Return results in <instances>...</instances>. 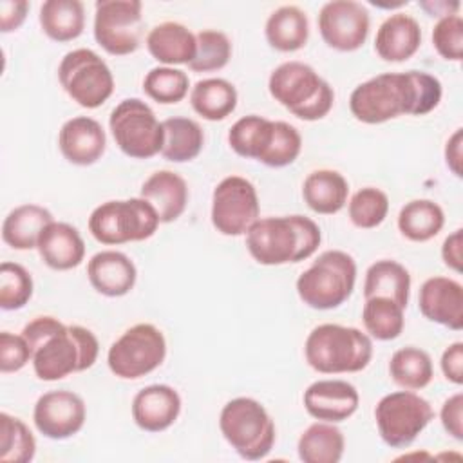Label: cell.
I'll return each mask as SVG.
<instances>
[{
    "instance_id": "f6af8a7d",
    "label": "cell",
    "mask_w": 463,
    "mask_h": 463,
    "mask_svg": "<svg viewBox=\"0 0 463 463\" xmlns=\"http://www.w3.org/2000/svg\"><path fill=\"white\" fill-rule=\"evenodd\" d=\"M33 360V351L25 336L2 331L0 333V371L4 374L24 369Z\"/></svg>"
},
{
    "instance_id": "ba28073f",
    "label": "cell",
    "mask_w": 463,
    "mask_h": 463,
    "mask_svg": "<svg viewBox=\"0 0 463 463\" xmlns=\"http://www.w3.org/2000/svg\"><path fill=\"white\" fill-rule=\"evenodd\" d=\"M159 224L156 208L143 197L101 203L89 217L90 235L107 246L146 241L157 232Z\"/></svg>"
},
{
    "instance_id": "52a82bcc",
    "label": "cell",
    "mask_w": 463,
    "mask_h": 463,
    "mask_svg": "<svg viewBox=\"0 0 463 463\" xmlns=\"http://www.w3.org/2000/svg\"><path fill=\"white\" fill-rule=\"evenodd\" d=\"M219 429L230 447L248 461L264 459L277 438L275 423L266 407L246 396L233 398L221 409Z\"/></svg>"
},
{
    "instance_id": "681fc988",
    "label": "cell",
    "mask_w": 463,
    "mask_h": 463,
    "mask_svg": "<svg viewBox=\"0 0 463 463\" xmlns=\"http://www.w3.org/2000/svg\"><path fill=\"white\" fill-rule=\"evenodd\" d=\"M441 259L445 266H449L454 271H461L463 264V230H454L441 244Z\"/></svg>"
},
{
    "instance_id": "e575fe53",
    "label": "cell",
    "mask_w": 463,
    "mask_h": 463,
    "mask_svg": "<svg viewBox=\"0 0 463 463\" xmlns=\"http://www.w3.org/2000/svg\"><path fill=\"white\" fill-rule=\"evenodd\" d=\"M163 123L165 141L161 156L172 163H186L195 159L204 145L201 125L190 118H166Z\"/></svg>"
},
{
    "instance_id": "ee69618b",
    "label": "cell",
    "mask_w": 463,
    "mask_h": 463,
    "mask_svg": "<svg viewBox=\"0 0 463 463\" xmlns=\"http://www.w3.org/2000/svg\"><path fill=\"white\" fill-rule=\"evenodd\" d=\"M432 45L447 61H461L463 58V18L449 14L438 18L432 29Z\"/></svg>"
},
{
    "instance_id": "ac0fdd59",
    "label": "cell",
    "mask_w": 463,
    "mask_h": 463,
    "mask_svg": "<svg viewBox=\"0 0 463 463\" xmlns=\"http://www.w3.org/2000/svg\"><path fill=\"white\" fill-rule=\"evenodd\" d=\"M420 313L452 331L463 329V286L449 277L427 279L418 295Z\"/></svg>"
},
{
    "instance_id": "1f68e13d",
    "label": "cell",
    "mask_w": 463,
    "mask_h": 463,
    "mask_svg": "<svg viewBox=\"0 0 463 463\" xmlns=\"http://www.w3.org/2000/svg\"><path fill=\"white\" fill-rule=\"evenodd\" d=\"M273 132L275 121L257 114L242 116L228 130V145L237 156L260 163L271 145Z\"/></svg>"
},
{
    "instance_id": "d6a6232c",
    "label": "cell",
    "mask_w": 463,
    "mask_h": 463,
    "mask_svg": "<svg viewBox=\"0 0 463 463\" xmlns=\"http://www.w3.org/2000/svg\"><path fill=\"white\" fill-rule=\"evenodd\" d=\"M192 109L208 121L228 118L237 107V89L224 78L199 80L190 92Z\"/></svg>"
},
{
    "instance_id": "7c38bea8",
    "label": "cell",
    "mask_w": 463,
    "mask_h": 463,
    "mask_svg": "<svg viewBox=\"0 0 463 463\" xmlns=\"http://www.w3.org/2000/svg\"><path fill=\"white\" fill-rule=\"evenodd\" d=\"M432 418L434 411L430 403L409 389L385 394L374 407L378 434L392 449L409 447Z\"/></svg>"
},
{
    "instance_id": "8d00e7d4",
    "label": "cell",
    "mask_w": 463,
    "mask_h": 463,
    "mask_svg": "<svg viewBox=\"0 0 463 463\" xmlns=\"http://www.w3.org/2000/svg\"><path fill=\"white\" fill-rule=\"evenodd\" d=\"M405 307L387 297L365 298L362 307V322L371 338L387 342L402 335L405 326Z\"/></svg>"
},
{
    "instance_id": "603a6c76",
    "label": "cell",
    "mask_w": 463,
    "mask_h": 463,
    "mask_svg": "<svg viewBox=\"0 0 463 463\" xmlns=\"http://www.w3.org/2000/svg\"><path fill=\"white\" fill-rule=\"evenodd\" d=\"M36 250L45 266L56 271L78 268L85 257V242L80 232L61 221H52L43 228Z\"/></svg>"
},
{
    "instance_id": "4fadbf2b",
    "label": "cell",
    "mask_w": 463,
    "mask_h": 463,
    "mask_svg": "<svg viewBox=\"0 0 463 463\" xmlns=\"http://www.w3.org/2000/svg\"><path fill=\"white\" fill-rule=\"evenodd\" d=\"M143 4L139 0H99L94 13V38L114 56L137 51L143 36Z\"/></svg>"
},
{
    "instance_id": "74e56055",
    "label": "cell",
    "mask_w": 463,
    "mask_h": 463,
    "mask_svg": "<svg viewBox=\"0 0 463 463\" xmlns=\"http://www.w3.org/2000/svg\"><path fill=\"white\" fill-rule=\"evenodd\" d=\"M36 454V439L31 429L16 416L0 414V461L29 463Z\"/></svg>"
},
{
    "instance_id": "d6986e66",
    "label": "cell",
    "mask_w": 463,
    "mask_h": 463,
    "mask_svg": "<svg viewBox=\"0 0 463 463\" xmlns=\"http://www.w3.org/2000/svg\"><path fill=\"white\" fill-rule=\"evenodd\" d=\"M58 148L61 156L78 166L94 165L107 148V136L99 121L89 116L67 119L58 132Z\"/></svg>"
},
{
    "instance_id": "d590c367",
    "label": "cell",
    "mask_w": 463,
    "mask_h": 463,
    "mask_svg": "<svg viewBox=\"0 0 463 463\" xmlns=\"http://www.w3.org/2000/svg\"><path fill=\"white\" fill-rule=\"evenodd\" d=\"M389 374L402 389L418 391L430 383L434 376L432 360L427 351L407 345L392 353L389 362Z\"/></svg>"
},
{
    "instance_id": "3957f363",
    "label": "cell",
    "mask_w": 463,
    "mask_h": 463,
    "mask_svg": "<svg viewBox=\"0 0 463 463\" xmlns=\"http://www.w3.org/2000/svg\"><path fill=\"white\" fill-rule=\"evenodd\" d=\"M318 224L306 215L259 217L246 232V248L262 266H282L309 259L320 246Z\"/></svg>"
},
{
    "instance_id": "44dd1931",
    "label": "cell",
    "mask_w": 463,
    "mask_h": 463,
    "mask_svg": "<svg viewBox=\"0 0 463 463\" xmlns=\"http://www.w3.org/2000/svg\"><path fill=\"white\" fill-rule=\"evenodd\" d=\"M87 277L99 295L114 298L127 295L134 288L137 269L123 251L103 250L90 257L87 264Z\"/></svg>"
},
{
    "instance_id": "484cf974",
    "label": "cell",
    "mask_w": 463,
    "mask_h": 463,
    "mask_svg": "<svg viewBox=\"0 0 463 463\" xmlns=\"http://www.w3.org/2000/svg\"><path fill=\"white\" fill-rule=\"evenodd\" d=\"M349 195L347 179L331 168H320L307 174L302 183V197L309 210L320 215L338 213Z\"/></svg>"
},
{
    "instance_id": "8fae6325",
    "label": "cell",
    "mask_w": 463,
    "mask_h": 463,
    "mask_svg": "<svg viewBox=\"0 0 463 463\" xmlns=\"http://www.w3.org/2000/svg\"><path fill=\"white\" fill-rule=\"evenodd\" d=\"M58 80L72 101L83 109L101 107L114 92V76L92 49L69 51L58 65Z\"/></svg>"
},
{
    "instance_id": "836d02e7",
    "label": "cell",
    "mask_w": 463,
    "mask_h": 463,
    "mask_svg": "<svg viewBox=\"0 0 463 463\" xmlns=\"http://www.w3.org/2000/svg\"><path fill=\"white\" fill-rule=\"evenodd\" d=\"M396 222L405 239L427 242L443 230L445 213L443 208L430 199H412L402 206Z\"/></svg>"
},
{
    "instance_id": "4dcf8cb0",
    "label": "cell",
    "mask_w": 463,
    "mask_h": 463,
    "mask_svg": "<svg viewBox=\"0 0 463 463\" xmlns=\"http://www.w3.org/2000/svg\"><path fill=\"white\" fill-rule=\"evenodd\" d=\"M42 31L54 42L76 40L85 27V7L80 0H45L38 14Z\"/></svg>"
},
{
    "instance_id": "f35d334b",
    "label": "cell",
    "mask_w": 463,
    "mask_h": 463,
    "mask_svg": "<svg viewBox=\"0 0 463 463\" xmlns=\"http://www.w3.org/2000/svg\"><path fill=\"white\" fill-rule=\"evenodd\" d=\"M188 74L181 69L166 65L150 69L143 80L145 94L161 105L179 103L188 94Z\"/></svg>"
},
{
    "instance_id": "83f0119b",
    "label": "cell",
    "mask_w": 463,
    "mask_h": 463,
    "mask_svg": "<svg viewBox=\"0 0 463 463\" xmlns=\"http://www.w3.org/2000/svg\"><path fill=\"white\" fill-rule=\"evenodd\" d=\"M264 34L275 51L295 52L307 43V14L297 5H280L268 16Z\"/></svg>"
},
{
    "instance_id": "30bf717a",
    "label": "cell",
    "mask_w": 463,
    "mask_h": 463,
    "mask_svg": "<svg viewBox=\"0 0 463 463\" xmlns=\"http://www.w3.org/2000/svg\"><path fill=\"white\" fill-rule=\"evenodd\" d=\"M166 356V340L159 327L148 322L128 327L107 353L110 373L121 380H137L156 371Z\"/></svg>"
},
{
    "instance_id": "60d3db41",
    "label": "cell",
    "mask_w": 463,
    "mask_h": 463,
    "mask_svg": "<svg viewBox=\"0 0 463 463\" xmlns=\"http://www.w3.org/2000/svg\"><path fill=\"white\" fill-rule=\"evenodd\" d=\"M349 219L356 228L371 230L380 226L389 213V197L383 190L374 186L360 188L349 199Z\"/></svg>"
},
{
    "instance_id": "5b68a950",
    "label": "cell",
    "mask_w": 463,
    "mask_h": 463,
    "mask_svg": "<svg viewBox=\"0 0 463 463\" xmlns=\"http://www.w3.org/2000/svg\"><path fill=\"white\" fill-rule=\"evenodd\" d=\"M268 90L275 101L304 121L326 118L335 103L333 87L311 65L297 60L284 61L271 71Z\"/></svg>"
},
{
    "instance_id": "2e32d148",
    "label": "cell",
    "mask_w": 463,
    "mask_h": 463,
    "mask_svg": "<svg viewBox=\"0 0 463 463\" xmlns=\"http://www.w3.org/2000/svg\"><path fill=\"white\" fill-rule=\"evenodd\" d=\"M87 420L85 402L80 394L56 389L42 394L33 409V421L49 439H67L78 434Z\"/></svg>"
},
{
    "instance_id": "d4e9b609",
    "label": "cell",
    "mask_w": 463,
    "mask_h": 463,
    "mask_svg": "<svg viewBox=\"0 0 463 463\" xmlns=\"http://www.w3.org/2000/svg\"><path fill=\"white\" fill-rule=\"evenodd\" d=\"M145 43L150 56L166 67L188 65L197 49L195 34L179 22H163L154 25L148 31Z\"/></svg>"
},
{
    "instance_id": "5bb4252c",
    "label": "cell",
    "mask_w": 463,
    "mask_h": 463,
    "mask_svg": "<svg viewBox=\"0 0 463 463\" xmlns=\"http://www.w3.org/2000/svg\"><path fill=\"white\" fill-rule=\"evenodd\" d=\"M260 204L257 188L241 175H228L212 194V224L226 237H239L259 219Z\"/></svg>"
},
{
    "instance_id": "6da1fadb",
    "label": "cell",
    "mask_w": 463,
    "mask_h": 463,
    "mask_svg": "<svg viewBox=\"0 0 463 463\" xmlns=\"http://www.w3.org/2000/svg\"><path fill=\"white\" fill-rule=\"evenodd\" d=\"M441 83L425 71L383 72L356 85L349 110L365 125H380L400 116H425L441 101Z\"/></svg>"
},
{
    "instance_id": "bcb514c9",
    "label": "cell",
    "mask_w": 463,
    "mask_h": 463,
    "mask_svg": "<svg viewBox=\"0 0 463 463\" xmlns=\"http://www.w3.org/2000/svg\"><path fill=\"white\" fill-rule=\"evenodd\" d=\"M439 420L447 434L454 439H463V394L456 392L449 396L439 411Z\"/></svg>"
},
{
    "instance_id": "f907efd6",
    "label": "cell",
    "mask_w": 463,
    "mask_h": 463,
    "mask_svg": "<svg viewBox=\"0 0 463 463\" xmlns=\"http://www.w3.org/2000/svg\"><path fill=\"white\" fill-rule=\"evenodd\" d=\"M461 145H463V132H461V128H456L454 134L445 143V163H447L449 170L456 177L463 175V168H461V163H463Z\"/></svg>"
},
{
    "instance_id": "f1b7e54d",
    "label": "cell",
    "mask_w": 463,
    "mask_h": 463,
    "mask_svg": "<svg viewBox=\"0 0 463 463\" xmlns=\"http://www.w3.org/2000/svg\"><path fill=\"white\" fill-rule=\"evenodd\" d=\"M411 295V275L407 268L396 260L382 259L373 262L365 271L364 297H387L407 307Z\"/></svg>"
},
{
    "instance_id": "7dc6e473",
    "label": "cell",
    "mask_w": 463,
    "mask_h": 463,
    "mask_svg": "<svg viewBox=\"0 0 463 463\" xmlns=\"http://www.w3.org/2000/svg\"><path fill=\"white\" fill-rule=\"evenodd\" d=\"M441 373L443 376L456 383L461 385L463 383V342H454L450 344L443 354H441Z\"/></svg>"
},
{
    "instance_id": "277c9868",
    "label": "cell",
    "mask_w": 463,
    "mask_h": 463,
    "mask_svg": "<svg viewBox=\"0 0 463 463\" xmlns=\"http://www.w3.org/2000/svg\"><path fill=\"white\" fill-rule=\"evenodd\" d=\"M304 356L307 365L322 374L358 373L373 358V340L358 327L320 324L309 331Z\"/></svg>"
},
{
    "instance_id": "816d5d0a",
    "label": "cell",
    "mask_w": 463,
    "mask_h": 463,
    "mask_svg": "<svg viewBox=\"0 0 463 463\" xmlns=\"http://www.w3.org/2000/svg\"><path fill=\"white\" fill-rule=\"evenodd\" d=\"M420 7L425 9L430 16H449V14H458L461 4L458 0L449 2V0H427V2H420Z\"/></svg>"
},
{
    "instance_id": "f546056e",
    "label": "cell",
    "mask_w": 463,
    "mask_h": 463,
    "mask_svg": "<svg viewBox=\"0 0 463 463\" xmlns=\"http://www.w3.org/2000/svg\"><path fill=\"white\" fill-rule=\"evenodd\" d=\"M345 438L329 421L311 423L298 438L297 452L304 463H338L344 456Z\"/></svg>"
},
{
    "instance_id": "7402d4cb",
    "label": "cell",
    "mask_w": 463,
    "mask_h": 463,
    "mask_svg": "<svg viewBox=\"0 0 463 463\" xmlns=\"http://www.w3.org/2000/svg\"><path fill=\"white\" fill-rule=\"evenodd\" d=\"M421 45V27L418 20L405 13L387 16L374 36V51L383 61L400 63L412 58Z\"/></svg>"
},
{
    "instance_id": "ffe728a7",
    "label": "cell",
    "mask_w": 463,
    "mask_h": 463,
    "mask_svg": "<svg viewBox=\"0 0 463 463\" xmlns=\"http://www.w3.org/2000/svg\"><path fill=\"white\" fill-rule=\"evenodd\" d=\"M181 412L179 392L166 383L146 385L132 400V420L146 432H161L175 423Z\"/></svg>"
},
{
    "instance_id": "9a60e30c",
    "label": "cell",
    "mask_w": 463,
    "mask_h": 463,
    "mask_svg": "<svg viewBox=\"0 0 463 463\" xmlns=\"http://www.w3.org/2000/svg\"><path fill=\"white\" fill-rule=\"evenodd\" d=\"M369 25V11L354 0L326 2L318 13V31L322 40L340 52L360 49L367 40Z\"/></svg>"
},
{
    "instance_id": "e0dca14e",
    "label": "cell",
    "mask_w": 463,
    "mask_h": 463,
    "mask_svg": "<svg viewBox=\"0 0 463 463\" xmlns=\"http://www.w3.org/2000/svg\"><path fill=\"white\" fill-rule=\"evenodd\" d=\"M360 405L356 387L345 380H317L304 391V407L318 421L340 423Z\"/></svg>"
},
{
    "instance_id": "4316f807",
    "label": "cell",
    "mask_w": 463,
    "mask_h": 463,
    "mask_svg": "<svg viewBox=\"0 0 463 463\" xmlns=\"http://www.w3.org/2000/svg\"><path fill=\"white\" fill-rule=\"evenodd\" d=\"M52 213L40 204H20L13 208L2 222V241L13 250H33L43 228L52 222Z\"/></svg>"
},
{
    "instance_id": "8992f818",
    "label": "cell",
    "mask_w": 463,
    "mask_h": 463,
    "mask_svg": "<svg viewBox=\"0 0 463 463\" xmlns=\"http://www.w3.org/2000/svg\"><path fill=\"white\" fill-rule=\"evenodd\" d=\"M356 262L342 250L322 251L297 279L298 298L313 309H335L353 293Z\"/></svg>"
},
{
    "instance_id": "cb8c5ba5",
    "label": "cell",
    "mask_w": 463,
    "mask_h": 463,
    "mask_svg": "<svg viewBox=\"0 0 463 463\" xmlns=\"http://www.w3.org/2000/svg\"><path fill=\"white\" fill-rule=\"evenodd\" d=\"M188 184L172 170H157L141 184L139 197L146 199L157 212L161 222L177 221L188 204Z\"/></svg>"
},
{
    "instance_id": "b9f144b4",
    "label": "cell",
    "mask_w": 463,
    "mask_h": 463,
    "mask_svg": "<svg viewBox=\"0 0 463 463\" xmlns=\"http://www.w3.org/2000/svg\"><path fill=\"white\" fill-rule=\"evenodd\" d=\"M33 277L18 262L0 264V307L4 311L22 309L33 297Z\"/></svg>"
},
{
    "instance_id": "ab89813d",
    "label": "cell",
    "mask_w": 463,
    "mask_h": 463,
    "mask_svg": "<svg viewBox=\"0 0 463 463\" xmlns=\"http://www.w3.org/2000/svg\"><path fill=\"white\" fill-rule=\"evenodd\" d=\"M197 49L188 69L194 72H212L228 65L232 58L230 38L217 29H203L195 34Z\"/></svg>"
},
{
    "instance_id": "9c48e42d",
    "label": "cell",
    "mask_w": 463,
    "mask_h": 463,
    "mask_svg": "<svg viewBox=\"0 0 463 463\" xmlns=\"http://www.w3.org/2000/svg\"><path fill=\"white\" fill-rule=\"evenodd\" d=\"M109 128L118 148L132 159H150L163 150V123L139 98L119 101L109 116Z\"/></svg>"
},
{
    "instance_id": "7bdbcfd3",
    "label": "cell",
    "mask_w": 463,
    "mask_h": 463,
    "mask_svg": "<svg viewBox=\"0 0 463 463\" xmlns=\"http://www.w3.org/2000/svg\"><path fill=\"white\" fill-rule=\"evenodd\" d=\"M300 150H302V137L298 130L286 121H275L271 145L260 163L271 168H282L295 163V159L300 156Z\"/></svg>"
},
{
    "instance_id": "c3c4849f",
    "label": "cell",
    "mask_w": 463,
    "mask_h": 463,
    "mask_svg": "<svg viewBox=\"0 0 463 463\" xmlns=\"http://www.w3.org/2000/svg\"><path fill=\"white\" fill-rule=\"evenodd\" d=\"M29 11V2L25 0H2L0 2V31L11 33L16 31Z\"/></svg>"
},
{
    "instance_id": "7a4b0ae2",
    "label": "cell",
    "mask_w": 463,
    "mask_h": 463,
    "mask_svg": "<svg viewBox=\"0 0 463 463\" xmlns=\"http://www.w3.org/2000/svg\"><path fill=\"white\" fill-rule=\"evenodd\" d=\"M22 335L33 351L34 374L43 382H58L72 373L90 369L99 354L96 335L83 326H67L43 315L24 326Z\"/></svg>"
}]
</instances>
